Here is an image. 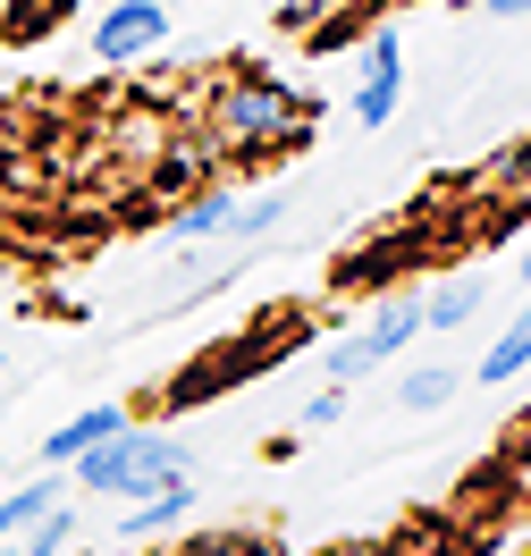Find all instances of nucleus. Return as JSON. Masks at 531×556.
<instances>
[{
    "mask_svg": "<svg viewBox=\"0 0 531 556\" xmlns=\"http://www.w3.org/2000/svg\"><path fill=\"white\" fill-rule=\"evenodd\" d=\"M0 556H17V540H0Z\"/></svg>",
    "mask_w": 531,
    "mask_h": 556,
    "instance_id": "a211bd4d",
    "label": "nucleus"
},
{
    "mask_svg": "<svg viewBox=\"0 0 531 556\" xmlns=\"http://www.w3.org/2000/svg\"><path fill=\"white\" fill-rule=\"evenodd\" d=\"M447 396H456V371H447V363H422V371L396 380V405H405V414H439Z\"/></svg>",
    "mask_w": 531,
    "mask_h": 556,
    "instance_id": "f8f14e48",
    "label": "nucleus"
},
{
    "mask_svg": "<svg viewBox=\"0 0 531 556\" xmlns=\"http://www.w3.org/2000/svg\"><path fill=\"white\" fill-rule=\"evenodd\" d=\"M68 540H76V515H68V506H51V515L17 540V556H68Z\"/></svg>",
    "mask_w": 531,
    "mask_h": 556,
    "instance_id": "4468645a",
    "label": "nucleus"
},
{
    "mask_svg": "<svg viewBox=\"0 0 531 556\" xmlns=\"http://www.w3.org/2000/svg\"><path fill=\"white\" fill-rule=\"evenodd\" d=\"M414 338H422V304H414V295H389L380 313L363 320L354 338H338V346L320 354V363H329V380H363V371H380V363H396V354L414 346Z\"/></svg>",
    "mask_w": 531,
    "mask_h": 556,
    "instance_id": "7ed1b4c3",
    "label": "nucleus"
},
{
    "mask_svg": "<svg viewBox=\"0 0 531 556\" xmlns=\"http://www.w3.org/2000/svg\"><path fill=\"white\" fill-rule=\"evenodd\" d=\"M51 506H68V472H42V481H17L0 497V540H26Z\"/></svg>",
    "mask_w": 531,
    "mask_h": 556,
    "instance_id": "1a4fd4ad",
    "label": "nucleus"
},
{
    "mask_svg": "<svg viewBox=\"0 0 531 556\" xmlns=\"http://www.w3.org/2000/svg\"><path fill=\"white\" fill-rule=\"evenodd\" d=\"M194 515V481H169V489H152V497H136L127 506V522H118V540L127 548H143V540H161L169 522H186Z\"/></svg>",
    "mask_w": 531,
    "mask_h": 556,
    "instance_id": "6e6552de",
    "label": "nucleus"
},
{
    "mask_svg": "<svg viewBox=\"0 0 531 556\" xmlns=\"http://www.w3.org/2000/svg\"><path fill=\"white\" fill-rule=\"evenodd\" d=\"M523 371H531V320L515 313V329H497L490 354H481V380H490V388H515Z\"/></svg>",
    "mask_w": 531,
    "mask_h": 556,
    "instance_id": "9b49d317",
    "label": "nucleus"
},
{
    "mask_svg": "<svg viewBox=\"0 0 531 556\" xmlns=\"http://www.w3.org/2000/svg\"><path fill=\"white\" fill-rule=\"evenodd\" d=\"M481 295H490V287H481L472 270H464V278H439L430 295H414V304H422V338H430V329H464V320L481 313Z\"/></svg>",
    "mask_w": 531,
    "mask_h": 556,
    "instance_id": "9d476101",
    "label": "nucleus"
},
{
    "mask_svg": "<svg viewBox=\"0 0 531 556\" xmlns=\"http://www.w3.org/2000/svg\"><path fill=\"white\" fill-rule=\"evenodd\" d=\"M186 439L177 430H118V439H102V447H85L68 464V489H93V497H118V506H136V497H152V489L186 481Z\"/></svg>",
    "mask_w": 531,
    "mask_h": 556,
    "instance_id": "f257e3e1",
    "label": "nucleus"
},
{
    "mask_svg": "<svg viewBox=\"0 0 531 556\" xmlns=\"http://www.w3.org/2000/svg\"><path fill=\"white\" fill-rule=\"evenodd\" d=\"M118 430H127V405H85V414H68L51 439H42V464H76L85 447H102Z\"/></svg>",
    "mask_w": 531,
    "mask_h": 556,
    "instance_id": "423d86ee",
    "label": "nucleus"
},
{
    "mask_svg": "<svg viewBox=\"0 0 531 556\" xmlns=\"http://www.w3.org/2000/svg\"><path fill=\"white\" fill-rule=\"evenodd\" d=\"M346 0H279V26H320V17H338Z\"/></svg>",
    "mask_w": 531,
    "mask_h": 556,
    "instance_id": "2eb2a0df",
    "label": "nucleus"
},
{
    "mask_svg": "<svg viewBox=\"0 0 531 556\" xmlns=\"http://www.w3.org/2000/svg\"><path fill=\"white\" fill-rule=\"evenodd\" d=\"M169 42V9L161 0H102V17H93V60L110 68H136Z\"/></svg>",
    "mask_w": 531,
    "mask_h": 556,
    "instance_id": "20e7f679",
    "label": "nucleus"
},
{
    "mask_svg": "<svg viewBox=\"0 0 531 556\" xmlns=\"http://www.w3.org/2000/svg\"><path fill=\"white\" fill-rule=\"evenodd\" d=\"M481 9H490V17H523L531 0H481Z\"/></svg>",
    "mask_w": 531,
    "mask_h": 556,
    "instance_id": "f3484780",
    "label": "nucleus"
},
{
    "mask_svg": "<svg viewBox=\"0 0 531 556\" xmlns=\"http://www.w3.org/2000/svg\"><path fill=\"white\" fill-rule=\"evenodd\" d=\"M338 414H346V396H338V388H313V396H304V430H329Z\"/></svg>",
    "mask_w": 531,
    "mask_h": 556,
    "instance_id": "dca6fc26",
    "label": "nucleus"
},
{
    "mask_svg": "<svg viewBox=\"0 0 531 556\" xmlns=\"http://www.w3.org/2000/svg\"><path fill=\"white\" fill-rule=\"evenodd\" d=\"M0 9H9V0H0Z\"/></svg>",
    "mask_w": 531,
    "mask_h": 556,
    "instance_id": "6ab92c4d",
    "label": "nucleus"
},
{
    "mask_svg": "<svg viewBox=\"0 0 531 556\" xmlns=\"http://www.w3.org/2000/svg\"><path fill=\"white\" fill-rule=\"evenodd\" d=\"M279 219H287V194H270V186H262V194H245V203H237V219H228V237H270Z\"/></svg>",
    "mask_w": 531,
    "mask_h": 556,
    "instance_id": "ddd939ff",
    "label": "nucleus"
},
{
    "mask_svg": "<svg viewBox=\"0 0 531 556\" xmlns=\"http://www.w3.org/2000/svg\"><path fill=\"white\" fill-rule=\"evenodd\" d=\"M396 102H405V42H396V26H380V35H363V51H354V118L363 127H389Z\"/></svg>",
    "mask_w": 531,
    "mask_h": 556,
    "instance_id": "39448f33",
    "label": "nucleus"
},
{
    "mask_svg": "<svg viewBox=\"0 0 531 556\" xmlns=\"http://www.w3.org/2000/svg\"><path fill=\"white\" fill-rule=\"evenodd\" d=\"M212 127H219V143H245V152H253V143H304V102L287 93L279 76L245 68V76L219 85Z\"/></svg>",
    "mask_w": 531,
    "mask_h": 556,
    "instance_id": "f03ea898",
    "label": "nucleus"
},
{
    "mask_svg": "<svg viewBox=\"0 0 531 556\" xmlns=\"http://www.w3.org/2000/svg\"><path fill=\"white\" fill-rule=\"evenodd\" d=\"M237 186H194V203H177L169 211V237L177 244H203V237H228V219H237Z\"/></svg>",
    "mask_w": 531,
    "mask_h": 556,
    "instance_id": "0eeeda50",
    "label": "nucleus"
}]
</instances>
